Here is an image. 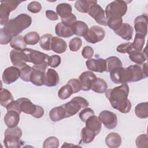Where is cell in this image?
Masks as SVG:
<instances>
[{
    "mask_svg": "<svg viewBox=\"0 0 148 148\" xmlns=\"http://www.w3.org/2000/svg\"><path fill=\"white\" fill-rule=\"evenodd\" d=\"M136 146L139 148H147L148 147V137L147 134L139 135L135 140Z\"/></svg>",
    "mask_w": 148,
    "mask_h": 148,
    "instance_id": "cell-45",
    "label": "cell"
},
{
    "mask_svg": "<svg viewBox=\"0 0 148 148\" xmlns=\"http://www.w3.org/2000/svg\"><path fill=\"white\" fill-rule=\"evenodd\" d=\"M67 45L62 39L53 36L51 40V50L58 54H61L66 51Z\"/></svg>",
    "mask_w": 148,
    "mask_h": 148,
    "instance_id": "cell-24",
    "label": "cell"
},
{
    "mask_svg": "<svg viewBox=\"0 0 148 148\" xmlns=\"http://www.w3.org/2000/svg\"><path fill=\"white\" fill-rule=\"evenodd\" d=\"M59 147V140L55 136H50L46 138L43 145V148H57Z\"/></svg>",
    "mask_w": 148,
    "mask_h": 148,
    "instance_id": "cell-43",
    "label": "cell"
},
{
    "mask_svg": "<svg viewBox=\"0 0 148 148\" xmlns=\"http://www.w3.org/2000/svg\"><path fill=\"white\" fill-rule=\"evenodd\" d=\"M147 17L145 14L137 16L134 20V28L136 34L142 35L145 36L147 35Z\"/></svg>",
    "mask_w": 148,
    "mask_h": 148,
    "instance_id": "cell-16",
    "label": "cell"
},
{
    "mask_svg": "<svg viewBox=\"0 0 148 148\" xmlns=\"http://www.w3.org/2000/svg\"><path fill=\"white\" fill-rule=\"evenodd\" d=\"M127 11V2L122 0H116L107 5L105 13L108 20L109 19L121 18L125 14Z\"/></svg>",
    "mask_w": 148,
    "mask_h": 148,
    "instance_id": "cell-3",
    "label": "cell"
},
{
    "mask_svg": "<svg viewBox=\"0 0 148 148\" xmlns=\"http://www.w3.org/2000/svg\"><path fill=\"white\" fill-rule=\"evenodd\" d=\"M40 38V37L39 34L35 31L29 32L26 34L24 36L26 44L28 45H36L38 42H39Z\"/></svg>",
    "mask_w": 148,
    "mask_h": 148,
    "instance_id": "cell-40",
    "label": "cell"
},
{
    "mask_svg": "<svg viewBox=\"0 0 148 148\" xmlns=\"http://www.w3.org/2000/svg\"><path fill=\"white\" fill-rule=\"evenodd\" d=\"M28 56L29 62H32L34 65H39L47 61L49 56L44 53H42L38 50L26 48L23 50Z\"/></svg>",
    "mask_w": 148,
    "mask_h": 148,
    "instance_id": "cell-13",
    "label": "cell"
},
{
    "mask_svg": "<svg viewBox=\"0 0 148 148\" xmlns=\"http://www.w3.org/2000/svg\"><path fill=\"white\" fill-rule=\"evenodd\" d=\"M49 117L54 122H57L66 118V113L64 107L61 105L51 109L49 112Z\"/></svg>",
    "mask_w": 148,
    "mask_h": 148,
    "instance_id": "cell-27",
    "label": "cell"
},
{
    "mask_svg": "<svg viewBox=\"0 0 148 148\" xmlns=\"http://www.w3.org/2000/svg\"><path fill=\"white\" fill-rule=\"evenodd\" d=\"M128 94L129 87L127 83L105 91V96L113 108L122 113H127L131 110L132 105L128 98Z\"/></svg>",
    "mask_w": 148,
    "mask_h": 148,
    "instance_id": "cell-1",
    "label": "cell"
},
{
    "mask_svg": "<svg viewBox=\"0 0 148 148\" xmlns=\"http://www.w3.org/2000/svg\"><path fill=\"white\" fill-rule=\"evenodd\" d=\"M13 101V97L11 92L6 88H1L0 92V104L6 108Z\"/></svg>",
    "mask_w": 148,
    "mask_h": 148,
    "instance_id": "cell-36",
    "label": "cell"
},
{
    "mask_svg": "<svg viewBox=\"0 0 148 148\" xmlns=\"http://www.w3.org/2000/svg\"><path fill=\"white\" fill-rule=\"evenodd\" d=\"M45 72L34 69L31 76L30 82L36 86H42L45 85Z\"/></svg>",
    "mask_w": 148,
    "mask_h": 148,
    "instance_id": "cell-29",
    "label": "cell"
},
{
    "mask_svg": "<svg viewBox=\"0 0 148 148\" xmlns=\"http://www.w3.org/2000/svg\"><path fill=\"white\" fill-rule=\"evenodd\" d=\"M55 32L57 36L65 38H69L73 35L71 28L64 25L61 22L57 23L56 25Z\"/></svg>",
    "mask_w": 148,
    "mask_h": 148,
    "instance_id": "cell-30",
    "label": "cell"
},
{
    "mask_svg": "<svg viewBox=\"0 0 148 148\" xmlns=\"http://www.w3.org/2000/svg\"><path fill=\"white\" fill-rule=\"evenodd\" d=\"M31 23V17L26 13H21L15 18L9 20L1 29L5 33L13 38L28 28Z\"/></svg>",
    "mask_w": 148,
    "mask_h": 148,
    "instance_id": "cell-2",
    "label": "cell"
},
{
    "mask_svg": "<svg viewBox=\"0 0 148 148\" xmlns=\"http://www.w3.org/2000/svg\"><path fill=\"white\" fill-rule=\"evenodd\" d=\"M94 115V110L90 108H84L79 113V118L83 122H86V120L91 116Z\"/></svg>",
    "mask_w": 148,
    "mask_h": 148,
    "instance_id": "cell-46",
    "label": "cell"
},
{
    "mask_svg": "<svg viewBox=\"0 0 148 148\" xmlns=\"http://www.w3.org/2000/svg\"><path fill=\"white\" fill-rule=\"evenodd\" d=\"M10 58L13 66L22 68L27 65V62H29L28 56L23 50H12L10 53Z\"/></svg>",
    "mask_w": 148,
    "mask_h": 148,
    "instance_id": "cell-11",
    "label": "cell"
},
{
    "mask_svg": "<svg viewBox=\"0 0 148 148\" xmlns=\"http://www.w3.org/2000/svg\"><path fill=\"white\" fill-rule=\"evenodd\" d=\"M136 116L140 119H146L148 117V103L147 102L138 103L135 108Z\"/></svg>",
    "mask_w": 148,
    "mask_h": 148,
    "instance_id": "cell-35",
    "label": "cell"
},
{
    "mask_svg": "<svg viewBox=\"0 0 148 148\" xmlns=\"http://www.w3.org/2000/svg\"><path fill=\"white\" fill-rule=\"evenodd\" d=\"M47 61L49 66L52 68H57L60 65L61 59L60 56L58 55H53L49 57Z\"/></svg>",
    "mask_w": 148,
    "mask_h": 148,
    "instance_id": "cell-48",
    "label": "cell"
},
{
    "mask_svg": "<svg viewBox=\"0 0 148 148\" xmlns=\"http://www.w3.org/2000/svg\"><path fill=\"white\" fill-rule=\"evenodd\" d=\"M97 78L96 75L91 71H85L82 72L79 77V80L82 84V90L84 91H89L94 79Z\"/></svg>",
    "mask_w": 148,
    "mask_h": 148,
    "instance_id": "cell-17",
    "label": "cell"
},
{
    "mask_svg": "<svg viewBox=\"0 0 148 148\" xmlns=\"http://www.w3.org/2000/svg\"><path fill=\"white\" fill-rule=\"evenodd\" d=\"M45 15H46V17L50 20L55 21L58 20V18L57 13L53 10H46L45 12Z\"/></svg>",
    "mask_w": 148,
    "mask_h": 148,
    "instance_id": "cell-55",
    "label": "cell"
},
{
    "mask_svg": "<svg viewBox=\"0 0 148 148\" xmlns=\"http://www.w3.org/2000/svg\"><path fill=\"white\" fill-rule=\"evenodd\" d=\"M47 66H48L47 61H45V62H44L43 63H42L41 64L34 65L32 67L34 69L39 70V71H43V72H45Z\"/></svg>",
    "mask_w": 148,
    "mask_h": 148,
    "instance_id": "cell-56",
    "label": "cell"
},
{
    "mask_svg": "<svg viewBox=\"0 0 148 148\" xmlns=\"http://www.w3.org/2000/svg\"><path fill=\"white\" fill-rule=\"evenodd\" d=\"M130 43H131L130 42H127V43H121V44L119 45L116 48L117 51L120 53H123V54L127 53Z\"/></svg>",
    "mask_w": 148,
    "mask_h": 148,
    "instance_id": "cell-54",
    "label": "cell"
},
{
    "mask_svg": "<svg viewBox=\"0 0 148 148\" xmlns=\"http://www.w3.org/2000/svg\"><path fill=\"white\" fill-rule=\"evenodd\" d=\"M88 105V101L82 97H75L69 102L62 105L66 113V118L74 116L81 109L87 108Z\"/></svg>",
    "mask_w": 148,
    "mask_h": 148,
    "instance_id": "cell-7",
    "label": "cell"
},
{
    "mask_svg": "<svg viewBox=\"0 0 148 148\" xmlns=\"http://www.w3.org/2000/svg\"><path fill=\"white\" fill-rule=\"evenodd\" d=\"M82 45V40L79 37H75L71 40L69 43V48L71 51L75 52L78 51Z\"/></svg>",
    "mask_w": 148,
    "mask_h": 148,
    "instance_id": "cell-44",
    "label": "cell"
},
{
    "mask_svg": "<svg viewBox=\"0 0 148 148\" xmlns=\"http://www.w3.org/2000/svg\"><path fill=\"white\" fill-rule=\"evenodd\" d=\"M99 25H107V18L105 11L97 3V1L91 5L87 13Z\"/></svg>",
    "mask_w": 148,
    "mask_h": 148,
    "instance_id": "cell-9",
    "label": "cell"
},
{
    "mask_svg": "<svg viewBox=\"0 0 148 148\" xmlns=\"http://www.w3.org/2000/svg\"><path fill=\"white\" fill-rule=\"evenodd\" d=\"M69 84L72 88L73 94H76L82 90V84L79 80L77 79H70L67 83Z\"/></svg>",
    "mask_w": 148,
    "mask_h": 148,
    "instance_id": "cell-47",
    "label": "cell"
},
{
    "mask_svg": "<svg viewBox=\"0 0 148 148\" xmlns=\"http://www.w3.org/2000/svg\"><path fill=\"white\" fill-rule=\"evenodd\" d=\"M85 123L86 127L93 131L96 135L99 134L101 130L102 125L101 122L97 116L95 115L90 116Z\"/></svg>",
    "mask_w": 148,
    "mask_h": 148,
    "instance_id": "cell-23",
    "label": "cell"
},
{
    "mask_svg": "<svg viewBox=\"0 0 148 148\" xmlns=\"http://www.w3.org/2000/svg\"><path fill=\"white\" fill-rule=\"evenodd\" d=\"M128 55L131 61L138 65H142L147 60L146 55L142 51L132 52Z\"/></svg>",
    "mask_w": 148,
    "mask_h": 148,
    "instance_id": "cell-39",
    "label": "cell"
},
{
    "mask_svg": "<svg viewBox=\"0 0 148 148\" xmlns=\"http://www.w3.org/2000/svg\"><path fill=\"white\" fill-rule=\"evenodd\" d=\"M114 33L125 40H131L133 35L134 29L128 23H123L116 30L114 31Z\"/></svg>",
    "mask_w": 148,
    "mask_h": 148,
    "instance_id": "cell-19",
    "label": "cell"
},
{
    "mask_svg": "<svg viewBox=\"0 0 148 148\" xmlns=\"http://www.w3.org/2000/svg\"><path fill=\"white\" fill-rule=\"evenodd\" d=\"M123 19H109L107 21V25L112 30L117 29L123 24Z\"/></svg>",
    "mask_w": 148,
    "mask_h": 148,
    "instance_id": "cell-50",
    "label": "cell"
},
{
    "mask_svg": "<svg viewBox=\"0 0 148 148\" xmlns=\"http://www.w3.org/2000/svg\"><path fill=\"white\" fill-rule=\"evenodd\" d=\"M105 36V31L102 27L94 25L90 27L84 38L87 42L95 44L102 40Z\"/></svg>",
    "mask_w": 148,
    "mask_h": 148,
    "instance_id": "cell-10",
    "label": "cell"
},
{
    "mask_svg": "<svg viewBox=\"0 0 148 148\" xmlns=\"http://www.w3.org/2000/svg\"><path fill=\"white\" fill-rule=\"evenodd\" d=\"M145 42V36L139 34H136L134 42L130 43L127 53L129 54L132 52L142 51Z\"/></svg>",
    "mask_w": 148,
    "mask_h": 148,
    "instance_id": "cell-20",
    "label": "cell"
},
{
    "mask_svg": "<svg viewBox=\"0 0 148 148\" xmlns=\"http://www.w3.org/2000/svg\"><path fill=\"white\" fill-rule=\"evenodd\" d=\"M72 8L68 3H61L58 4L56 7V12L61 18H63L67 15L72 13Z\"/></svg>",
    "mask_w": 148,
    "mask_h": 148,
    "instance_id": "cell-37",
    "label": "cell"
},
{
    "mask_svg": "<svg viewBox=\"0 0 148 148\" xmlns=\"http://www.w3.org/2000/svg\"><path fill=\"white\" fill-rule=\"evenodd\" d=\"M96 2L97 1L78 0L76 1L75 3V8L79 12L87 13L91 5Z\"/></svg>",
    "mask_w": 148,
    "mask_h": 148,
    "instance_id": "cell-33",
    "label": "cell"
},
{
    "mask_svg": "<svg viewBox=\"0 0 148 148\" xmlns=\"http://www.w3.org/2000/svg\"><path fill=\"white\" fill-rule=\"evenodd\" d=\"M16 100L21 112L31 114L36 119L41 118L44 115L45 112L43 108L32 103L30 99L26 98H20Z\"/></svg>",
    "mask_w": 148,
    "mask_h": 148,
    "instance_id": "cell-6",
    "label": "cell"
},
{
    "mask_svg": "<svg viewBox=\"0 0 148 148\" xmlns=\"http://www.w3.org/2000/svg\"><path fill=\"white\" fill-rule=\"evenodd\" d=\"M53 36L50 34H46L42 35L39 40V45L44 50L49 51L51 50V40Z\"/></svg>",
    "mask_w": 148,
    "mask_h": 148,
    "instance_id": "cell-38",
    "label": "cell"
},
{
    "mask_svg": "<svg viewBox=\"0 0 148 148\" xmlns=\"http://www.w3.org/2000/svg\"><path fill=\"white\" fill-rule=\"evenodd\" d=\"M42 8V5L37 1L31 2L27 6L28 10L32 13H39L41 10Z\"/></svg>",
    "mask_w": 148,
    "mask_h": 148,
    "instance_id": "cell-51",
    "label": "cell"
},
{
    "mask_svg": "<svg viewBox=\"0 0 148 148\" xmlns=\"http://www.w3.org/2000/svg\"><path fill=\"white\" fill-rule=\"evenodd\" d=\"M110 78L115 84H125L126 82L125 68L119 67L110 72Z\"/></svg>",
    "mask_w": 148,
    "mask_h": 148,
    "instance_id": "cell-18",
    "label": "cell"
},
{
    "mask_svg": "<svg viewBox=\"0 0 148 148\" xmlns=\"http://www.w3.org/2000/svg\"><path fill=\"white\" fill-rule=\"evenodd\" d=\"M122 139L121 136L116 132L109 133L105 138L106 145L110 148H117L120 146Z\"/></svg>",
    "mask_w": 148,
    "mask_h": 148,
    "instance_id": "cell-25",
    "label": "cell"
},
{
    "mask_svg": "<svg viewBox=\"0 0 148 148\" xmlns=\"http://www.w3.org/2000/svg\"><path fill=\"white\" fill-rule=\"evenodd\" d=\"M12 38L5 33L1 28L0 29V43L1 45H7L10 42Z\"/></svg>",
    "mask_w": 148,
    "mask_h": 148,
    "instance_id": "cell-53",
    "label": "cell"
},
{
    "mask_svg": "<svg viewBox=\"0 0 148 148\" xmlns=\"http://www.w3.org/2000/svg\"><path fill=\"white\" fill-rule=\"evenodd\" d=\"M106 72H110L113 69L119 68L123 67V64L121 60L116 56H111L106 59Z\"/></svg>",
    "mask_w": 148,
    "mask_h": 148,
    "instance_id": "cell-34",
    "label": "cell"
},
{
    "mask_svg": "<svg viewBox=\"0 0 148 148\" xmlns=\"http://www.w3.org/2000/svg\"><path fill=\"white\" fill-rule=\"evenodd\" d=\"M77 21V18L76 16L72 13L67 15L66 16L61 18V23L69 27H71L72 25Z\"/></svg>",
    "mask_w": 148,
    "mask_h": 148,
    "instance_id": "cell-49",
    "label": "cell"
},
{
    "mask_svg": "<svg viewBox=\"0 0 148 148\" xmlns=\"http://www.w3.org/2000/svg\"><path fill=\"white\" fill-rule=\"evenodd\" d=\"M22 1L5 0L1 1L0 5V24L5 25L9 21L10 13L14 10Z\"/></svg>",
    "mask_w": 148,
    "mask_h": 148,
    "instance_id": "cell-8",
    "label": "cell"
},
{
    "mask_svg": "<svg viewBox=\"0 0 148 148\" xmlns=\"http://www.w3.org/2000/svg\"><path fill=\"white\" fill-rule=\"evenodd\" d=\"M86 65L87 69L91 71L103 73L106 72V60L101 58H91L86 61Z\"/></svg>",
    "mask_w": 148,
    "mask_h": 148,
    "instance_id": "cell-15",
    "label": "cell"
},
{
    "mask_svg": "<svg viewBox=\"0 0 148 148\" xmlns=\"http://www.w3.org/2000/svg\"><path fill=\"white\" fill-rule=\"evenodd\" d=\"M20 78L24 82H30L31 74L34 71L33 67L28 65L21 68L20 69Z\"/></svg>",
    "mask_w": 148,
    "mask_h": 148,
    "instance_id": "cell-42",
    "label": "cell"
},
{
    "mask_svg": "<svg viewBox=\"0 0 148 148\" xmlns=\"http://www.w3.org/2000/svg\"><path fill=\"white\" fill-rule=\"evenodd\" d=\"M20 77V69L14 66L6 68L2 73V81L6 84L16 82Z\"/></svg>",
    "mask_w": 148,
    "mask_h": 148,
    "instance_id": "cell-14",
    "label": "cell"
},
{
    "mask_svg": "<svg viewBox=\"0 0 148 148\" xmlns=\"http://www.w3.org/2000/svg\"><path fill=\"white\" fill-rule=\"evenodd\" d=\"M147 62L142 65H130L125 68L126 82H136L145 79L148 76Z\"/></svg>",
    "mask_w": 148,
    "mask_h": 148,
    "instance_id": "cell-4",
    "label": "cell"
},
{
    "mask_svg": "<svg viewBox=\"0 0 148 148\" xmlns=\"http://www.w3.org/2000/svg\"><path fill=\"white\" fill-rule=\"evenodd\" d=\"M82 55L86 59H91L94 55V50L91 46H86L83 47L82 51Z\"/></svg>",
    "mask_w": 148,
    "mask_h": 148,
    "instance_id": "cell-52",
    "label": "cell"
},
{
    "mask_svg": "<svg viewBox=\"0 0 148 148\" xmlns=\"http://www.w3.org/2000/svg\"><path fill=\"white\" fill-rule=\"evenodd\" d=\"M10 46L14 50H23L26 49L27 44L24 40V36L18 35L13 37L10 42Z\"/></svg>",
    "mask_w": 148,
    "mask_h": 148,
    "instance_id": "cell-31",
    "label": "cell"
},
{
    "mask_svg": "<svg viewBox=\"0 0 148 148\" xmlns=\"http://www.w3.org/2000/svg\"><path fill=\"white\" fill-rule=\"evenodd\" d=\"M22 131L18 127H8L5 131L3 143L6 148L20 147L23 143L20 138L22 136Z\"/></svg>",
    "mask_w": 148,
    "mask_h": 148,
    "instance_id": "cell-5",
    "label": "cell"
},
{
    "mask_svg": "<svg viewBox=\"0 0 148 148\" xmlns=\"http://www.w3.org/2000/svg\"><path fill=\"white\" fill-rule=\"evenodd\" d=\"M73 94L72 87L68 84L62 86L58 91V96L61 99H68Z\"/></svg>",
    "mask_w": 148,
    "mask_h": 148,
    "instance_id": "cell-41",
    "label": "cell"
},
{
    "mask_svg": "<svg viewBox=\"0 0 148 148\" xmlns=\"http://www.w3.org/2000/svg\"><path fill=\"white\" fill-rule=\"evenodd\" d=\"M107 88L108 84L103 79L97 77L92 82L91 90L96 93H104L107 90Z\"/></svg>",
    "mask_w": 148,
    "mask_h": 148,
    "instance_id": "cell-28",
    "label": "cell"
},
{
    "mask_svg": "<svg viewBox=\"0 0 148 148\" xmlns=\"http://www.w3.org/2000/svg\"><path fill=\"white\" fill-rule=\"evenodd\" d=\"M60 81L57 72L51 68L47 69L45 75V85L47 87H54L58 85Z\"/></svg>",
    "mask_w": 148,
    "mask_h": 148,
    "instance_id": "cell-21",
    "label": "cell"
},
{
    "mask_svg": "<svg viewBox=\"0 0 148 148\" xmlns=\"http://www.w3.org/2000/svg\"><path fill=\"white\" fill-rule=\"evenodd\" d=\"M100 121L104 126L109 129H114L117 124V118L116 114L109 110L102 111L98 117Z\"/></svg>",
    "mask_w": 148,
    "mask_h": 148,
    "instance_id": "cell-12",
    "label": "cell"
},
{
    "mask_svg": "<svg viewBox=\"0 0 148 148\" xmlns=\"http://www.w3.org/2000/svg\"><path fill=\"white\" fill-rule=\"evenodd\" d=\"M4 122L8 127H16L20 121V113L14 110H9L5 114Z\"/></svg>",
    "mask_w": 148,
    "mask_h": 148,
    "instance_id": "cell-22",
    "label": "cell"
},
{
    "mask_svg": "<svg viewBox=\"0 0 148 148\" xmlns=\"http://www.w3.org/2000/svg\"><path fill=\"white\" fill-rule=\"evenodd\" d=\"M80 136V142H82L84 144H88L92 142L94 140L96 136V134L93 131L85 127L82 129Z\"/></svg>",
    "mask_w": 148,
    "mask_h": 148,
    "instance_id": "cell-32",
    "label": "cell"
},
{
    "mask_svg": "<svg viewBox=\"0 0 148 148\" xmlns=\"http://www.w3.org/2000/svg\"><path fill=\"white\" fill-rule=\"evenodd\" d=\"M73 34L79 36H84L88 31V25L82 21H76L71 27Z\"/></svg>",
    "mask_w": 148,
    "mask_h": 148,
    "instance_id": "cell-26",
    "label": "cell"
}]
</instances>
